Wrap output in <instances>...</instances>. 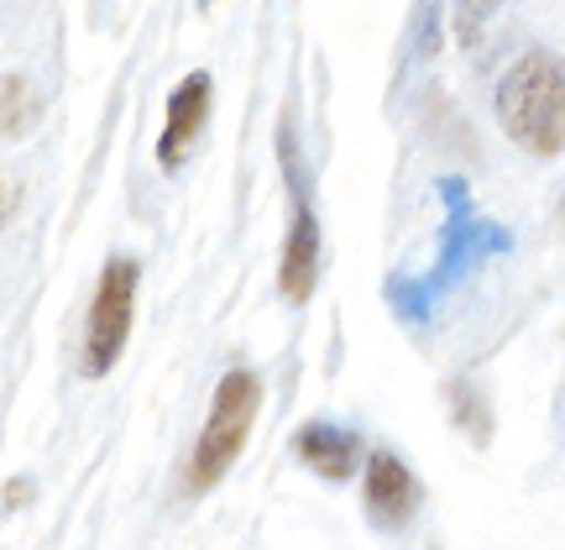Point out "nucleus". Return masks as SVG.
Returning <instances> with one entry per match:
<instances>
[{"label":"nucleus","instance_id":"9","mask_svg":"<svg viewBox=\"0 0 565 550\" xmlns=\"http://www.w3.org/2000/svg\"><path fill=\"white\" fill-rule=\"evenodd\" d=\"M498 6H503V0H456V6H450L456 42H461L466 53H471V47L487 38V27H492V17H498Z\"/></svg>","mask_w":565,"mask_h":550},{"label":"nucleus","instance_id":"10","mask_svg":"<svg viewBox=\"0 0 565 550\" xmlns=\"http://www.w3.org/2000/svg\"><path fill=\"white\" fill-rule=\"evenodd\" d=\"M17 183H11V173H6V168H0V231H6V225H11V215H17Z\"/></svg>","mask_w":565,"mask_h":550},{"label":"nucleus","instance_id":"7","mask_svg":"<svg viewBox=\"0 0 565 550\" xmlns=\"http://www.w3.org/2000/svg\"><path fill=\"white\" fill-rule=\"evenodd\" d=\"M294 456H299L309 472L330 477V483H345V477L356 472V435L315 420V425H303L299 435H294Z\"/></svg>","mask_w":565,"mask_h":550},{"label":"nucleus","instance_id":"1","mask_svg":"<svg viewBox=\"0 0 565 550\" xmlns=\"http://www.w3.org/2000/svg\"><path fill=\"white\" fill-rule=\"evenodd\" d=\"M498 126L529 158H561L565 152V59L550 47H529L503 68L492 95Z\"/></svg>","mask_w":565,"mask_h":550},{"label":"nucleus","instance_id":"4","mask_svg":"<svg viewBox=\"0 0 565 550\" xmlns=\"http://www.w3.org/2000/svg\"><path fill=\"white\" fill-rule=\"evenodd\" d=\"M282 163H288V183H294V221H288V236H282V257H278V288L282 299H294L303 305L315 284H320V221H315V210L309 200L299 194V163H294V142L282 137Z\"/></svg>","mask_w":565,"mask_h":550},{"label":"nucleus","instance_id":"3","mask_svg":"<svg viewBox=\"0 0 565 550\" xmlns=\"http://www.w3.org/2000/svg\"><path fill=\"white\" fill-rule=\"evenodd\" d=\"M137 288H141L137 257H110L105 263L95 299H89V315H84V351H79L84 378H105L110 367L121 362L131 326H137Z\"/></svg>","mask_w":565,"mask_h":550},{"label":"nucleus","instance_id":"11","mask_svg":"<svg viewBox=\"0 0 565 550\" xmlns=\"http://www.w3.org/2000/svg\"><path fill=\"white\" fill-rule=\"evenodd\" d=\"M26 493H32L26 483H17V488H6V509H11V504H26Z\"/></svg>","mask_w":565,"mask_h":550},{"label":"nucleus","instance_id":"2","mask_svg":"<svg viewBox=\"0 0 565 550\" xmlns=\"http://www.w3.org/2000/svg\"><path fill=\"white\" fill-rule=\"evenodd\" d=\"M257 409H263V378L257 372H225L215 399H210V414L200 425V441H194V456H189V493H210L225 472L236 467L246 435L257 425Z\"/></svg>","mask_w":565,"mask_h":550},{"label":"nucleus","instance_id":"6","mask_svg":"<svg viewBox=\"0 0 565 550\" xmlns=\"http://www.w3.org/2000/svg\"><path fill=\"white\" fill-rule=\"evenodd\" d=\"M210 121V74L194 68L189 80H179V89L168 95V121H162V137H158V163L162 168H179L189 158L194 137L204 131Z\"/></svg>","mask_w":565,"mask_h":550},{"label":"nucleus","instance_id":"8","mask_svg":"<svg viewBox=\"0 0 565 550\" xmlns=\"http://www.w3.org/2000/svg\"><path fill=\"white\" fill-rule=\"evenodd\" d=\"M42 105H38V89L21 80V74H11V80H0V137H26L32 126H38Z\"/></svg>","mask_w":565,"mask_h":550},{"label":"nucleus","instance_id":"5","mask_svg":"<svg viewBox=\"0 0 565 550\" xmlns=\"http://www.w3.org/2000/svg\"><path fill=\"white\" fill-rule=\"evenodd\" d=\"M362 498H366V514H372V525L377 530H404L408 519L419 514V477L408 472L404 456H393V451H372L362 467Z\"/></svg>","mask_w":565,"mask_h":550}]
</instances>
